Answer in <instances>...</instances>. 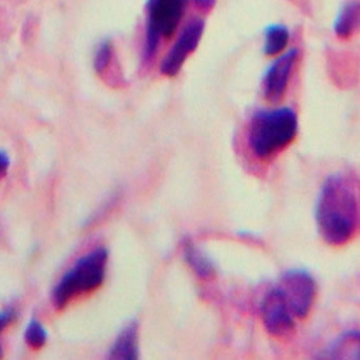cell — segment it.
Here are the masks:
<instances>
[{
    "instance_id": "cell-16",
    "label": "cell",
    "mask_w": 360,
    "mask_h": 360,
    "mask_svg": "<svg viewBox=\"0 0 360 360\" xmlns=\"http://www.w3.org/2000/svg\"><path fill=\"white\" fill-rule=\"evenodd\" d=\"M193 4L202 11H210L216 5V0H193Z\"/></svg>"
},
{
    "instance_id": "cell-6",
    "label": "cell",
    "mask_w": 360,
    "mask_h": 360,
    "mask_svg": "<svg viewBox=\"0 0 360 360\" xmlns=\"http://www.w3.org/2000/svg\"><path fill=\"white\" fill-rule=\"evenodd\" d=\"M260 314L263 326L271 336L284 338L294 333L297 318L279 286H274L264 295Z\"/></svg>"
},
{
    "instance_id": "cell-1",
    "label": "cell",
    "mask_w": 360,
    "mask_h": 360,
    "mask_svg": "<svg viewBox=\"0 0 360 360\" xmlns=\"http://www.w3.org/2000/svg\"><path fill=\"white\" fill-rule=\"evenodd\" d=\"M315 220L328 245L341 248L355 238L360 227V195L349 176L336 172L326 176L316 201Z\"/></svg>"
},
{
    "instance_id": "cell-18",
    "label": "cell",
    "mask_w": 360,
    "mask_h": 360,
    "mask_svg": "<svg viewBox=\"0 0 360 360\" xmlns=\"http://www.w3.org/2000/svg\"><path fill=\"white\" fill-rule=\"evenodd\" d=\"M0 163H1V172H3L4 176H6V174H7L8 169H9L10 167V159L5 151H1V155H0Z\"/></svg>"
},
{
    "instance_id": "cell-8",
    "label": "cell",
    "mask_w": 360,
    "mask_h": 360,
    "mask_svg": "<svg viewBox=\"0 0 360 360\" xmlns=\"http://www.w3.org/2000/svg\"><path fill=\"white\" fill-rule=\"evenodd\" d=\"M298 58V49L288 50L280 54L266 69L262 79V91L267 102L277 104L283 98Z\"/></svg>"
},
{
    "instance_id": "cell-3",
    "label": "cell",
    "mask_w": 360,
    "mask_h": 360,
    "mask_svg": "<svg viewBox=\"0 0 360 360\" xmlns=\"http://www.w3.org/2000/svg\"><path fill=\"white\" fill-rule=\"evenodd\" d=\"M107 261L108 252L103 248L82 257L54 288L53 303L56 309H64L77 295L98 288L105 278Z\"/></svg>"
},
{
    "instance_id": "cell-14",
    "label": "cell",
    "mask_w": 360,
    "mask_h": 360,
    "mask_svg": "<svg viewBox=\"0 0 360 360\" xmlns=\"http://www.w3.org/2000/svg\"><path fill=\"white\" fill-rule=\"evenodd\" d=\"M47 335V330L44 326H41V322L37 321V319H32L27 326L25 339L29 347H32L33 349H39L45 345Z\"/></svg>"
},
{
    "instance_id": "cell-17",
    "label": "cell",
    "mask_w": 360,
    "mask_h": 360,
    "mask_svg": "<svg viewBox=\"0 0 360 360\" xmlns=\"http://www.w3.org/2000/svg\"><path fill=\"white\" fill-rule=\"evenodd\" d=\"M14 318H15V313H14L13 309H10L4 311L1 313V326H3V328H7L8 324L11 323Z\"/></svg>"
},
{
    "instance_id": "cell-12",
    "label": "cell",
    "mask_w": 360,
    "mask_h": 360,
    "mask_svg": "<svg viewBox=\"0 0 360 360\" xmlns=\"http://www.w3.org/2000/svg\"><path fill=\"white\" fill-rule=\"evenodd\" d=\"M290 39V31L285 26L271 25L267 27L265 30L263 52L267 56H280L285 51Z\"/></svg>"
},
{
    "instance_id": "cell-2",
    "label": "cell",
    "mask_w": 360,
    "mask_h": 360,
    "mask_svg": "<svg viewBox=\"0 0 360 360\" xmlns=\"http://www.w3.org/2000/svg\"><path fill=\"white\" fill-rule=\"evenodd\" d=\"M298 130V115L290 107L261 109L250 119L248 145L257 159L269 161L296 140Z\"/></svg>"
},
{
    "instance_id": "cell-11",
    "label": "cell",
    "mask_w": 360,
    "mask_h": 360,
    "mask_svg": "<svg viewBox=\"0 0 360 360\" xmlns=\"http://www.w3.org/2000/svg\"><path fill=\"white\" fill-rule=\"evenodd\" d=\"M109 357L112 359H136L138 358V328L136 322L128 324L115 340Z\"/></svg>"
},
{
    "instance_id": "cell-13",
    "label": "cell",
    "mask_w": 360,
    "mask_h": 360,
    "mask_svg": "<svg viewBox=\"0 0 360 360\" xmlns=\"http://www.w3.org/2000/svg\"><path fill=\"white\" fill-rule=\"evenodd\" d=\"M185 258L200 277L210 278L214 275V269L212 263L191 243L185 245Z\"/></svg>"
},
{
    "instance_id": "cell-10",
    "label": "cell",
    "mask_w": 360,
    "mask_h": 360,
    "mask_svg": "<svg viewBox=\"0 0 360 360\" xmlns=\"http://www.w3.org/2000/svg\"><path fill=\"white\" fill-rule=\"evenodd\" d=\"M360 29V0L345 4L334 22L335 34L339 39L353 37Z\"/></svg>"
},
{
    "instance_id": "cell-5",
    "label": "cell",
    "mask_w": 360,
    "mask_h": 360,
    "mask_svg": "<svg viewBox=\"0 0 360 360\" xmlns=\"http://www.w3.org/2000/svg\"><path fill=\"white\" fill-rule=\"evenodd\" d=\"M297 319H305L313 309L317 297L315 278L303 269L284 271L278 281Z\"/></svg>"
},
{
    "instance_id": "cell-15",
    "label": "cell",
    "mask_w": 360,
    "mask_h": 360,
    "mask_svg": "<svg viewBox=\"0 0 360 360\" xmlns=\"http://www.w3.org/2000/svg\"><path fill=\"white\" fill-rule=\"evenodd\" d=\"M112 45L110 41H104L101 44L100 47L96 50V58H94V68L98 75H103L106 71L112 58Z\"/></svg>"
},
{
    "instance_id": "cell-9",
    "label": "cell",
    "mask_w": 360,
    "mask_h": 360,
    "mask_svg": "<svg viewBox=\"0 0 360 360\" xmlns=\"http://www.w3.org/2000/svg\"><path fill=\"white\" fill-rule=\"evenodd\" d=\"M321 353L319 357L326 359L360 360V330L342 333Z\"/></svg>"
},
{
    "instance_id": "cell-7",
    "label": "cell",
    "mask_w": 360,
    "mask_h": 360,
    "mask_svg": "<svg viewBox=\"0 0 360 360\" xmlns=\"http://www.w3.org/2000/svg\"><path fill=\"white\" fill-rule=\"evenodd\" d=\"M205 22L201 18H193L183 29L174 45L160 66L162 75L174 77L180 72L188 56L197 49L203 37Z\"/></svg>"
},
{
    "instance_id": "cell-4",
    "label": "cell",
    "mask_w": 360,
    "mask_h": 360,
    "mask_svg": "<svg viewBox=\"0 0 360 360\" xmlns=\"http://www.w3.org/2000/svg\"><path fill=\"white\" fill-rule=\"evenodd\" d=\"M188 0H148L147 1L146 41L144 62L150 63L157 56L161 39L176 33Z\"/></svg>"
}]
</instances>
